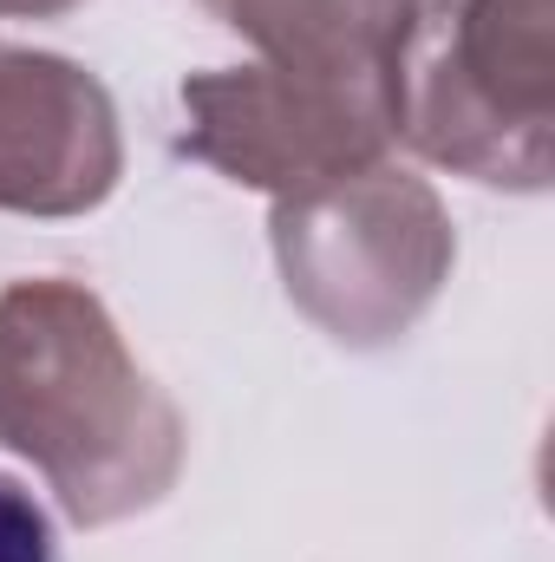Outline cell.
<instances>
[{
  "instance_id": "6da1fadb",
  "label": "cell",
  "mask_w": 555,
  "mask_h": 562,
  "mask_svg": "<svg viewBox=\"0 0 555 562\" xmlns=\"http://www.w3.org/2000/svg\"><path fill=\"white\" fill-rule=\"evenodd\" d=\"M0 445L79 530H105L177 491L190 431L86 281L33 276L0 288Z\"/></svg>"
},
{
  "instance_id": "7a4b0ae2",
  "label": "cell",
  "mask_w": 555,
  "mask_h": 562,
  "mask_svg": "<svg viewBox=\"0 0 555 562\" xmlns=\"http://www.w3.org/2000/svg\"><path fill=\"white\" fill-rule=\"evenodd\" d=\"M399 138L438 170L543 196L555 183V0H438L418 13Z\"/></svg>"
},
{
  "instance_id": "3957f363",
  "label": "cell",
  "mask_w": 555,
  "mask_h": 562,
  "mask_svg": "<svg viewBox=\"0 0 555 562\" xmlns=\"http://www.w3.org/2000/svg\"><path fill=\"white\" fill-rule=\"evenodd\" d=\"M269 243L287 301L353 353L406 340L457 262L444 196L393 157L275 196Z\"/></svg>"
},
{
  "instance_id": "277c9868",
  "label": "cell",
  "mask_w": 555,
  "mask_h": 562,
  "mask_svg": "<svg viewBox=\"0 0 555 562\" xmlns=\"http://www.w3.org/2000/svg\"><path fill=\"white\" fill-rule=\"evenodd\" d=\"M183 138L177 150L209 164L242 190L294 196L327 177L393 157L399 119L347 92L287 79L275 66H216L183 79Z\"/></svg>"
},
{
  "instance_id": "5b68a950",
  "label": "cell",
  "mask_w": 555,
  "mask_h": 562,
  "mask_svg": "<svg viewBox=\"0 0 555 562\" xmlns=\"http://www.w3.org/2000/svg\"><path fill=\"white\" fill-rule=\"evenodd\" d=\"M125 177L112 92L66 53L0 46V210L86 216Z\"/></svg>"
},
{
  "instance_id": "8992f818",
  "label": "cell",
  "mask_w": 555,
  "mask_h": 562,
  "mask_svg": "<svg viewBox=\"0 0 555 562\" xmlns=\"http://www.w3.org/2000/svg\"><path fill=\"white\" fill-rule=\"evenodd\" d=\"M229 33H242L287 79L347 92L399 119L406 53L424 0H203Z\"/></svg>"
},
{
  "instance_id": "52a82bcc",
  "label": "cell",
  "mask_w": 555,
  "mask_h": 562,
  "mask_svg": "<svg viewBox=\"0 0 555 562\" xmlns=\"http://www.w3.org/2000/svg\"><path fill=\"white\" fill-rule=\"evenodd\" d=\"M0 562H66L59 557V537H53V517L7 471H0Z\"/></svg>"
},
{
  "instance_id": "ba28073f",
  "label": "cell",
  "mask_w": 555,
  "mask_h": 562,
  "mask_svg": "<svg viewBox=\"0 0 555 562\" xmlns=\"http://www.w3.org/2000/svg\"><path fill=\"white\" fill-rule=\"evenodd\" d=\"M72 7H86V0H0V13H13V20H59Z\"/></svg>"
}]
</instances>
